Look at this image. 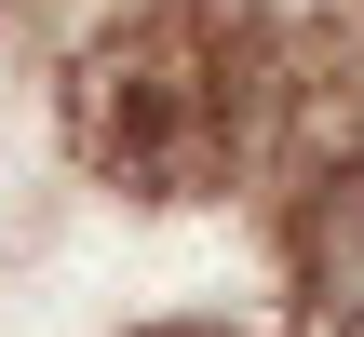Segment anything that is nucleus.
<instances>
[{"label": "nucleus", "instance_id": "f257e3e1", "mask_svg": "<svg viewBox=\"0 0 364 337\" xmlns=\"http://www.w3.org/2000/svg\"><path fill=\"white\" fill-rule=\"evenodd\" d=\"M257 27L230 0H149L81 54V135L135 189H216L257 135Z\"/></svg>", "mask_w": 364, "mask_h": 337}, {"label": "nucleus", "instance_id": "f03ea898", "mask_svg": "<svg viewBox=\"0 0 364 337\" xmlns=\"http://www.w3.org/2000/svg\"><path fill=\"white\" fill-rule=\"evenodd\" d=\"M284 270H297V297H311L324 337H364V162H338V176L297 189V216H284Z\"/></svg>", "mask_w": 364, "mask_h": 337}]
</instances>
